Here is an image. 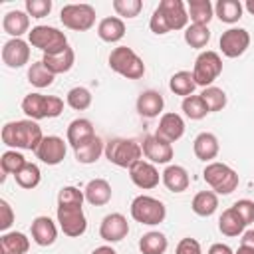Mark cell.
I'll use <instances>...</instances> for the list:
<instances>
[{
    "label": "cell",
    "mask_w": 254,
    "mask_h": 254,
    "mask_svg": "<svg viewBox=\"0 0 254 254\" xmlns=\"http://www.w3.org/2000/svg\"><path fill=\"white\" fill-rule=\"evenodd\" d=\"M129 177H131L133 185L143 189V190L155 189L159 185V179H161L157 167L153 163H149V161H143V159L137 161L133 167H129Z\"/></svg>",
    "instance_id": "5bb4252c"
},
{
    "label": "cell",
    "mask_w": 254,
    "mask_h": 254,
    "mask_svg": "<svg viewBox=\"0 0 254 254\" xmlns=\"http://www.w3.org/2000/svg\"><path fill=\"white\" fill-rule=\"evenodd\" d=\"M232 208L238 212V216L244 220V224L254 222V202H252V200H248V198L236 200V202L232 204Z\"/></svg>",
    "instance_id": "bcb514c9"
},
{
    "label": "cell",
    "mask_w": 254,
    "mask_h": 254,
    "mask_svg": "<svg viewBox=\"0 0 254 254\" xmlns=\"http://www.w3.org/2000/svg\"><path fill=\"white\" fill-rule=\"evenodd\" d=\"M244 226H246L244 220L238 216V212L232 206L226 208L218 218V228L224 236H238V234L244 232Z\"/></svg>",
    "instance_id": "1f68e13d"
},
{
    "label": "cell",
    "mask_w": 254,
    "mask_h": 254,
    "mask_svg": "<svg viewBox=\"0 0 254 254\" xmlns=\"http://www.w3.org/2000/svg\"><path fill=\"white\" fill-rule=\"evenodd\" d=\"M131 216H133V220H137L141 224L153 226V224H159L165 220L167 208L159 198L149 196V194H139L131 202Z\"/></svg>",
    "instance_id": "5b68a950"
},
{
    "label": "cell",
    "mask_w": 254,
    "mask_h": 254,
    "mask_svg": "<svg viewBox=\"0 0 254 254\" xmlns=\"http://www.w3.org/2000/svg\"><path fill=\"white\" fill-rule=\"evenodd\" d=\"M175 254H202V250H200L198 240H194V238H183L177 244Z\"/></svg>",
    "instance_id": "7dc6e473"
},
{
    "label": "cell",
    "mask_w": 254,
    "mask_h": 254,
    "mask_svg": "<svg viewBox=\"0 0 254 254\" xmlns=\"http://www.w3.org/2000/svg\"><path fill=\"white\" fill-rule=\"evenodd\" d=\"M28 44L42 50L44 54H56L67 48V38L54 26H34L28 32Z\"/></svg>",
    "instance_id": "8992f818"
},
{
    "label": "cell",
    "mask_w": 254,
    "mask_h": 254,
    "mask_svg": "<svg viewBox=\"0 0 254 254\" xmlns=\"http://www.w3.org/2000/svg\"><path fill=\"white\" fill-rule=\"evenodd\" d=\"M143 155L149 159V163H157V165H165L173 159V145L165 139H161L159 135H149L143 139L141 143Z\"/></svg>",
    "instance_id": "7c38bea8"
},
{
    "label": "cell",
    "mask_w": 254,
    "mask_h": 254,
    "mask_svg": "<svg viewBox=\"0 0 254 254\" xmlns=\"http://www.w3.org/2000/svg\"><path fill=\"white\" fill-rule=\"evenodd\" d=\"M30 240L22 232H6L0 236V254H26Z\"/></svg>",
    "instance_id": "83f0119b"
},
{
    "label": "cell",
    "mask_w": 254,
    "mask_h": 254,
    "mask_svg": "<svg viewBox=\"0 0 254 254\" xmlns=\"http://www.w3.org/2000/svg\"><path fill=\"white\" fill-rule=\"evenodd\" d=\"M2 28L12 38H20L22 34L30 32V16H28V12H22V10L6 12L4 20H2Z\"/></svg>",
    "instance_id": "7402d4cb"
},
{
    "label": "cell",
    "mask_w": 254,
    "mask_h": 254,
    "mask_svg": "<svg viewBox=\"0 0 254 254\" xmlns=\"http://www.w3.org/2000/svg\"><path fill=\"white\" fill-rule=\"evenodd\" d=\"M200 97H202V101L206 103L208 113L220 111V109H224V105H226V93H224L220 87H216V85L204 87L202 93H200Z\"/></svg>",
    "instance_id": "ab89813d"
},
{
    "label": "cell",
    "mask_w": 254,
    "mask_h": 254,
    "mask_svg": "<svg viewBox=\"0 0 254 254\" xmlns=\"http://www.w3.org/2000/svg\"><path fill=\"white\" fill-rule=\"evenodd\" d=\"M194 87H196V83H194L192 73H190V71H185V69L173 73V77H171V81H169V89H171L175 95H183V97L192 95Z\"/></svg>",
    "instance_id": "e575fe53"
},
{
    "label": "cell",
    "mask_w": 254,
    "mask_h": 254,
    "mask_svg": "<svg viewBox=\"0 0 254 254\" xmlns=\"http://www.w3.org/2000/svg\"><path fill=\"white\" fill-rule=\"evenodd\" d=\"M141 155H143V149L133 139L115 137V139H109L105 143V157H107L109 163H113L117 167L129 169L137 161H141Z\"/></svg>",
    "instance_id": "7a4b0ae2"
},
{
    "label": "cell",
    "mask_w": 254,
    "mask_h": 254,
    "mask_svg": "<svg viewBox=\"0 0 254 254\" xmlns=\"http://www.w3.org/2000/svg\"><path fill=\"white\" fill-rule=\"evenodd\" d=\"M161 179H163V185L171 190V192H183L189 189V173L185 167L181 165H169L163 173H161Z\"/></svg>",
    "instance_id": "44dd1931"
},
{
    "label": "cell",
    "mask_w": 254,
    "mask_h": 254,
    "mask_svg": "<svg viewBox=\"0 0 254 254\" xmlns=\"http://www.w3.org/2000/svg\"><path fill=\"white\" fill-rule=\"evenodd\" d=\"M42 62L46 64V67L56 75V73H65L73 67V62H75V54L73 50L67 46L64 48L62 52H56V54H44Z\"/></svg>",
    "instance_id": "d6986e66"
},
{
    "label": "cell",
    "mask_w": 254,
    "mask_h": 254,
    "mask_svg": "<svg viewBox=\"0 0 254 254\" xmlns=\"http://www.w3.org/2000/svg\"><path fill=\"white\" fill-rule=\"evenodd\" d=\"M26 163H28L26 157H24L22 153H18L16 149L4 151L2 157H0V167H2V173H4V175H2V181H4L6 175H16V173H20Z\"/></svg>",
    "instance_id": "d590c367"
},
{
    "label": "cell",
    "mask_w": 254,
    "mask_h": 254,
    "mask_svg": "<svg viewBox=\"0 0 254 254\" xmlns=\"http://www.w3.org/2000/svg\"><path fill=\"white\" fill-rule=\"evenodd\" d=\"M127 232H129V222L121 212H111L101 220L99 236L105 242H119L127 236Z\"/></svg>",
    "instance_id": "9a60e30c"
},
{
    "label": "cell",
    "mask_w": 254,
    "mask_h": 254,
    "mask_svg": "<svg viewBox=\"0 0 254 254\" xmlns=\"http://www.w3.org/2000/svg\"><path fill=\"white\" fill-rule=\"evenodd\" d=\"M210 40V30L208 26H200V24H190L185 28V42L190 46V48H204Z\"/></svg>",
    "instance_id": "8d00e7d4"
},
{
    "label": "cell",
    "mask_w": 254,
    "mask_h": 254,
    "mask_svg": "<svg viewBox=\"0 0 254 254\" xmlns=\"http://www.w3.org/2000/svg\"><path fill=\"white\" fill-rule=\"evenodd\" d=\"M91 254H117V252H115L111 246H97Z\"/></svg>",
    "instance_id": "816d5d0a"
},
{
    "label": "cell",
    "mask_w": 254,
    "mask_h": 254,
    "mask_svg": "<svg viewBox=\"0 0 254 254\" xmlns=\"http://www.w3.org/2000/svg\"><path fill=\"white\" fill-rule=\"evenodd\" d=\"M190 208L194 214L198 216H210L214 214V210L218 208V196L214 190H200L194 194L192 202H190Z\"/></svg>",
    "instance_id": "f546056e"
},
{
    "label": "cell",
    "mask_w": 254,
    "mask_h": 254,
    "mask_svg": "<svg viewBox=\"0 0 254 254\" xmlns=\"http://www.w3.org/2000/svg\"><path fill=\"white\" fill-rule=\"evenodd\" d=\"M0 230H8L14 222V212H12V206L2 198L0 200Z\"/></svg>",
    "instance_id": "c3c4849f"
},
{
    "label": "cell",
    "mask_w": 254,
    "mask_h": 254,
    "mask_svg": "<svg viewBox=\"0 0 254 254\" xmlns=\"http://www.w3.org/2000/svg\"><path fill=\"white\" fill-rule=\"evenodd\" d=\"M218 149H220V145H218V139H216V135H212V133H208V131H204V133H198L196 137H194V141H192V151H194V155H196V159H200V161H212L216 155H218Z\"/></svg>",
    "instance_id": "ffe728a7"
},
{
    "label": "cell",
    "mask_w": 254,
    "mask_h": 254,
    "mask_svg": "<svg viewBox=\"0 0 254 254\" xmlns=\"http://www.w3.org/2000/svg\"><path fill=\"white\" fill-rule=\"evenodd\" d=\"M56 216H58L60 228H62V232L65 236L77 238L87 228V220H85L83 208L79 204H58Z\"/></svg>",
    "instance_id": "9c48e42d"
},
{
    "label": "cell",
    "mask_w": 254,
    "mask_h": 254,
    "mask_svg": "<svg viewBox=\"0 0 254 254\" xmlns=\"http://www.w3.org/2000/svg\"><path fill=\"white\" fill-rule=\"evenodd\" d=\"M220 71H222V60L212 50L200 52L198 58L194 60L192 77H194V83L200 87H210L212 81L220 75Z\"/></svg>",
    "instance_id": "52a82bcc"
},
{
    "label": "cell",
    "mask_w": 254,
    "mask_h": 254,
    "mask_svg": "<svg viewBox=\"0 0 254 254\" xmlns=\"http://www.w3.org/2000/svg\"><path fill=\"white\" fill-rule=\"evenodd\" d=\"M58 238V228L50 216H36L32 222V240L38 246H52Z\"/></svg>",
    "instance_id": "ac0fdd59"
},
{
    "label": "cell",
    "mask_w": 254,
    "mask_h": 254,
    "mask_svg": "<svg viewBox=\"0 0 254 254\" xmlns=\"http://www.w3.org/2000/svg\"><path fill=\"white\" fill-rule=\"evenodd\" d=\"M208 254H234V252L230 250V246L218 242V244H212V246L208 248Z\"/></svg>",
    "instance_id": "681fc988"
},
{
    "label": "cell",
    "mask_w": 254,
    "mask_h": 254,
    "mask_svg": "<svg viewBox=\"0 0 254 254\" xmlns=\"http://www.w3.org/2000/svg\"><path fill=\"white\" fill-rule=\"evenodd\" d=\"M44 135L40 125L34 119H22V121H10L2 127V141L4 145L12 149H28L36 151L42 143Z\"/></svg>",
    "instance_id": "6da1fadb"
},
{
    "label": "cell",
    "mask_w": 254,
    "mask_h": 254,
    "mask_svg": "<svg viewBox=\"0 0 254 254\" xmlns=\"http://www.w3.org/2000/svg\"><path fill=\"white\" fill-rule=\"evenodd\" d=\"M214 14L224 24H234L242 18V4L238 0H218L214 6Z\"/></svg>",
    "instance_id": "d6a6232c"
},
{
    "label": "cell",
    "mask_w": 254,
    "mask_h": 254,
    "mask_svg": "<svg viewBox=\"0 0 254 254\" xmlns=\"http://www.w3.org/2000/svg\"><path fill=\"white\" fill-rule=\"evenodd\" d=\"M97 36H99L103 42H107V44L119 42V40L125 36V24H123V20L117 18V16H107V18H103V20L99 22V26H97Z\"/></svg>",
    "instance_id": "484cf974"
},
{
    "label": "cell",
    "mask_w": 254,
    "mask_h": 254,
    "mask_svg": "<svg viewBox=\"0 0 254 254\" xmlns=\"http://www.w3.org/2000/svg\"><path fill=\"white\" fill-rule=\"evenodd\" d=\"M26 12L32 18H44L52 12V0H26Z\"/></svg>",
    "instance_id": "f6af8a7d"
},
{
    "label": "cell",
    "mask_w": 254,
    "mask_h": 254,
    "mask_svg": "<svg viewBox=\"0 0 254 254\" xmlns=\"http://www.w3.org/2000/svg\"><path fill=\"white\" fill-rule=\"evenodd\" d=\"M14 179H16V183H18L22 189H36V187L40 185L42 173H40L38 165H34V163H26L24 169H22L20 173L14 175Z\"/></svg>",
    "instance_id": "f35d334b"
},
{
    "label": "cell",
    "mask_w": 254,
    "mask_h": 254,
    "mask_svg": "<svg viewBox=\"0 0 254 254\" xmlns=\"http://www.w3.org/2000/svg\"><path fill=\"white\" fill-rule=\"evenodd\" d=\"M73 153H75L77 163L91 165V163H95V161L101 157V153H105V147H103V141H101L97 135H93V137H89L87 141H83L81 145H77V147L73 149Z\"/></svg>",
    "instance_id": "cb8c5ba5"
},
{
    "label": "cell",
    "mask_w": 254,
    "mask_h": 254,
    "mask_svg": "<svg viewBox=\"0 0 254 254\" xmlns=\"http://www.w3.org/2000/svg\"><path fill=\"white\" fill-rule=\"evenodd\" d=\"M83 198H85V194L75 187H64L58 192V204H79L81 206Z\"/></svg>",
    "instance_id": "ee69618b"
},
{
    "label": "cell",
    "mask_w": 254,
    "mask_h": 254,
    "mask_svg": "<svg viewBox=\"0 0 254 254\" xmlns=\"http://www.w3.org/2000/svg\"><path fill=\"white\" fill-rule=\"evenodd\" d=\"M85 200L93 206H103L111 200V185L105 181V179H93L87 183L85 190Z\"/></svg>",
    "instance_id": "d4e9b609"
},
{
    "label": "cell",
    "mask_w": 254,
    "mask_h": 254,
    "mask_svg": "<svg viewBox=\"0 0 254 254\" xmlns=\"http://www.w3.org/2000/svg\"><path fill=\"white\" fill-rule=\"evenodd\" d=\"M220 52L226 58H238L250 46V34L244 28H228L220 36Z\"/></svg>",
    "instance_id": "30bf717a"
},
{
    "label": "cell",
    "mask_w": 254,
    "mask_h": 254,
    "mask_svg": "<svg viewBox=\"0 0 254 254\" xmlns=\"http://www.w3.org/2000/svg\"><path fill=\"white\" fill-rule=\"evenodd\" d=\"M202 179L216 194H230L238 187V173L224 163H208L202 171Z\"/></svg>",
    "instance_id": "277c9868"
},
{
    "label": "cell",
    "mask_w": 254,
    "mask_h": 254,
    "mask_svg": "<svg viewBox=\"0 0 254 254\" xmlns=\"http://www.w3.org/2000/svg\"><path fill=\"white\" fill-rule=\"evenodd\" d=\"M157 10L165 18L169 30H183L189 22V12L183 4V0H161Z\"/></svg>",
    "instance_id": "4fadbf2b"
},
{
    "label": "cell",
    "mask_w": 254,
    "mask_h": 254,
    "mask_svg": "<svg viewBox=\"0 0 254 254\" xmlns=\"http://www.w3.org/2000/svg\"><path fill=\"white\" fill-rule=\"evenodd\" d=\"M244 8L254 16V0H246V4H244Z\"/></svg>",
    "instance_id": "db71d44e"
},
{
    "label": "cell",
    "mask_w": 254,
    "mask_h": 254,
    "mask_svg": "<svg viewBox=\"0 0 254 254\" xmlns=\"http://www.w3.org/2000/svg\"><path fill=\"white\" fill-rule=\"evenodd\" d=\"M187 12H189V20H192V24L206 26L212 20L214 8H212V4L208 0H189Z\"/></svg>",
    "instance_id": "4dcf8cb0"
},
{
    "label": "cell",
    "mask_w": 254,
    "mask_h": 254,
    "mask_svg": "<svg viewBox=\"0 0 254 254\" xmlns=\"http://www.w3.org/2000/svg\"><path fill=\"white\" fill-rule=\"evenodd\" d=\"M165 107V99L159 91H153V89H147L143 91L139 97H137V111L139 115L143 117H157Z\"/></svg>",
    "instance_id": "603a6c76"
},
{
    "label": "cell",
    "mask_w": 254,
    "mask_h": 254,
    "mask_svg": "<svg viewBox=\"0 0 254 254\" xmlns=\"http://www.w3.org/2000/svg\"><path fill=\"white\" fill-rule=\"evenodd\" d=\"M167 246H169V242H167L165 234H161L157 230H151V232L143 234L141 240H139V250L143 254H165Z\"/></svg>",
    "instance_id": "836d02e7"
},
{
    "label": "cell",
    "mask_w": 254,
    "mask_h": 254,
    "mask_svg": "<svg viewBox=\"0 0 254 254\" xmlns=\"http://www.w3.org/2000/svg\"><path fill=\"white\" fill-rule=\"evenodd\" d=\"M240 246H246V248H254V230H246V232H242V238H240Z\"/></svg>",
    "instance_id": "f907efd6"
},
{
    "label": "cell",
    "mask_w": 254,
    "mask_h": 254,
    "mask_svg": "<svg viewBox=\"0 0 254 254\" xmlns=\"http://www.w3.org/2000/svg\"><path fill=\"white\" fill-rule=\"evenodd\" d=\"M93 135H95V131H93L91 121H89V119H83V117L73 119V121L67 125V133H65L67 143H69L73 149H75L77 145H81L83 141H87L89 137H93Z\"/></svg>",
    "instance_id": "4316f807"
},
{
    "label": "cell",
    "mask_w": 254,
    "mask_h": 254,
    "mask_svg": "<svg viewBox=\"0 0 254 254\" xmlns=\"http://www.w3.org/2000/svg\"><path fill=\"white\" fill-rule=\"evenodd\" d=\"M46 107H48V95H42V93H28L24 99H22V111L38 121V119H48L46 117Z\"/></svg>",
    "instance_id": "f1b7e54d"
},
{
    "label": "cell",
    "mask_w": 254,
    "mask_h": 254,
    "mask_svg": "<svg viewBox=\"0 0 254 254\" xmlns=\"http://www.w3.org/2000/svg\"><path fill=\"white\" fill-rule=\"evenodd\" d=\"M109 67L115 73H119V75H123L127 79H139L145 73L143 60L131 48H127V46H117V48L111 50V54H109Z\"/></svg>",
    "instance_id": "3957f363"
},
{
    "label": "cell",
    "mask_w": 254,
    "mask_h": 254,
    "mask_svg": "<svg viewBox=\"0 0 254 254\" xmlns=\"http://www.w3.org/2000/svg\"><path fill=\"white\" fill-rule=\"evenodd\" d=\"M234 254H254V248H246V246H240Z\"/></svg>",
    "instance_id": "f5cc1de1"
},
{
    "label": "cell",
    "mask_w": 254,
    "mask_h": 254,
    "mask_svg": "<svg viewBox=\"0 0 254 254\" xmlns=\"http://www.w3.org/2000/svg\"><path fill=\"white\" fill-rule=\"evenodd\" d=\"M28 81L36 87H48L54 83V73L46 67V64L40 60V62H34L30 67H28Z\"/></svg>",
    "instance_id": "74e56055"
},
{
    "label": "cell",
    "mask_w": 254,
    "mask_h": 254,
    "mask_svg": "<svg viewBox=\"0 0 254 254\" xmlns=\"http://www.w3.org/2000/svg\"><path fill=\"white\" fill-rule=\"evenodd\" d=\"M141 8H143L141 0H113V10L117 12V16H123V18L139 16Z\"/></svg>",
    "instance_id": "7bdbcfd3"
},
{
    "label": "cell",
    "mask_w": 254,
    "mask_h": 254,
    "mask_svg": "<svg viewBox=\"0 0 254 254\" xmlns=\"http://www.w3.org/2000/svg\"><path fill=\"white\" fill-rule=\"evenodd\" d=\"M65 143L62 137L58 135H48L42 139V143L38 145V149L34 151L36 157L46 163V165H60L65 159Z\"/></svg>",
    "instance_id": "8fae6325"
},
{
    "label": "cell",
    "mask_w": 254,
    "mask_h": 254,
    "mask_svg": "<svg viewBox=\"0 0 254 254\" xmlns=\"http://www.w3.org/2000/svg\"><path fill=\"white\" fill-rule=\"evenodd\" d=\"M67 105H69L71 109H75V111L87 109V107L91 105V93H89V89H85V87H81V85L71 87V89L67 91Z\"/></svg>",
    "instance_id": "b9f144b4"
},
{
    "label": "cell",
    "mask_w": 254,
    "mask_h": 254,
    "mask_svg": "<svg viewBox=\"0 0 254 254\" xmlns=\"http://www.w3.org/2000/svg\"><path fill=\"white\" fill-rule=\"evenodd\" d=\"M183 111H185V115H187L189 119L198 121V119L206 117L208 107H206V103L202 101L200 95H189V97L183 99Z\"/></svg>",
    "instance_id": "60d3db41"
},
{
    "label": "cell",
    "mask_w": 254,
    "mask_h": 254,
    "mask_svg": "<svg viewBox=\"0 0 254 254\" xmlns=\"http://www.w3.org/2000/svg\"><path fill=\"white\" fill-rule=\"evenodd\" d=\"M30 60V44L22 38H12L2 48V62L8 67H22Z\"/></svg>",
    "instance_id": "2e32d148"
},
{
    "label": "cell",
    "mask_w": 254,
    "mask_h": 254,
    "mask_svg": "<svg viewBox=\"0 0 254 254\" xmlns=\"http://www.w3.org/2000/svg\"><path fill=\"white\" fill-rule=\"evenodd\" d=\"M183 133H185V121L179 113H163L161 115L155 135H159L161 139H165L169 143H175L183 137Z\"/></svg>",
    "instance_id": "e0dca14e"
},
{
    "label": "cell",
    "mask_w": 254,
    "mask_h": 254,
    "mask_svg": "<svg viewBox=\"0 0 254 254\" xmlns=\"http://www.w3.org/2000/svg\"><path fill=\"white\" fill-rule=\"evenodd\" d=\"M60 20L69 30L85 32L95 24V8L91 4H65L60 12Z\"/></svg>",
    "instance_id": "ba28073f"
}]
</instances>
